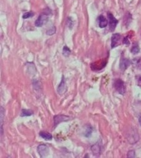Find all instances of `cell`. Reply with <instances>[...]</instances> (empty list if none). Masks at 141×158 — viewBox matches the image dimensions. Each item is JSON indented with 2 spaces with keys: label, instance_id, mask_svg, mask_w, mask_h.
I'll return each instance as SVG.
<instances>
[{
  "label": "cell",
  "instance_id": "obj_13",
  "mask_svg": "<svg viewBox=\"0 0 141 158\" xmlns=\"http://www.w3.org/2000/svg\"><path fill=\"white\" fill-rule=\"evenodd\" d=\"M131 52L133 54H137L139 52V48L138 44H134L131 48Z\"/></svg>",
  "mask_w": 141,
  "mask_h": 158
},
{
  "label": "cell",
  "instance_id": "obj_4",
  "mask_svg": "<svg viewBox=\"0 0 141 158\" xmlns=\"http://www.w3.org/2000/svg\"><path fill=\"white\" fill-rule=\"evenodd\" d=\"M37 151H38L40 157H45L48 155L49 153V149L47 145L41 144H39L38 147H37Z\"/></svg>",
  "mask_w": 141,
  "mask_h": 158
},
{
  "label": "cell",
  "instance_id": "obj_12",
  "mask_svg": "<svg viewBox=\"0 0 141 158\" xmlns=\"http://www.w3.org/2000/svg\"><path fill=\"white\" fill-rule=\"evenodd\" d=\"M33 114V112L29 109H22L21 116V117H26V116H31Z\"/></svg>",
  "mask_w": 141,
  "mask_h": 158
},
{
  "label": "cell",
  "instance_id": "obj_3",
  "mask_svg": "<svg viewBox=\"0 0 141 158\" xmlns=\"http://www.w3.org/2000/svg\"><path fill=\"white\" fill-rule=\"evenodd\" d=\"M107 18H108L109 20V26H110V29L111 32L114 31L116 27L117 24L118 23V20L116 19L113 15L110 12L107 13Z\"/></svg>",
  "mask_w": 141,
  "mask_h": 158
},
{
  "label": "cell",
  "instance_id": "obj_14",
  "mask_svg": "<svg viewBox=\"0 0 141 158\" xmlns=\"http://www.w3.org/2000/svg\"><path fill=\"white\" fill-rule=\"evenodd\" d=\"M70 53H71V51H70V50L68 47H66L65 46L64 47V49H63V53H64V55L65 56H68Z\"/></svg>",
  "mask_w": 141,
  "mask_h": 158
},
{
  "label": "cell",
  "instance_id": "obj_18",
  "mask_svg": "<svg viewBox=\"0 0 141 158\" xmlns=\"http://www.w3.org/2000/svg\"><path fill=\"white\" fill-rule=\"evenodd\" d=\"M123 43L124 44H125L126 45H129L130 44V42L129 40V39H128L127 37H125V38H124L123 40Z\"/></svg>",
  "mask_w": 141,
  "mask_h": 158
},
{
  "label": "cell",
  "instance_id": "obj_1",
  "mask_svg": "<svg viewBox=\"0 0 141 158\" xmlns=\"http://www.w3.org/2000/svg\"><path fill=\"white\" fill-rule=\"evenodd\" d=\"M114 87L115 89L118 91L120 94L123 95L125 93V85H124V82L121 79H118L116 80L114 82Z\"/></svg>",
  "mask_w": 141,
  "mask_h": 158
},
{
  "label": "cell",
  "instance_id": "obj_10",
  "mask_svg": "<svg viewBox=\"0 0 141 158\" xmlns=\"http://www.w3.org/2000/svg\"><path fill=\"white\" fill-rule=\"evenodd\" d=\"M39 135L45 140H51L52 139V136L50 133L46 131H40L39 133Z\"/></svg>",
  "mask_w": 141,
  "mask_h": 158
},
{
  "label": "cell",
  "instance_id": "obj_17",
  "mask_svg": "<svg viewBox=\"0 0 141 158\" xmlns=\"http://www.w3.org/2000/svg\"><path fill=\"white\" fill-rule=\"evenodd\" d=\"M55 32V27H53V28L50 29L47 31V34L49 35H52Z\"/></svg>",
  "mask_w": 141,
  "mask_h": 158
},
{
  "label": "cell",
  "instance_id": "obj_6",
  "mask_svg": "<svg viewBox=\"0 0 141 158\" xmlns=\"http://www.w3.org/2000/svg\"><path fill=\"white\" fill-rule=\"evenodd\" d=\"M67 91V86H66L65 80L64 76H62V81L57 88V92L60 95H63Z\"/></svg>",
  "mask_w": 141,
  "mask_h": 158
},
{
  "label": "cell",
  "instance_id": "obj_21",
  "mask_svg": "<svg viewBox=\"0 0 141 158\" xmlns=\"http://www.w3.org/2000/svg\"><path fill=\"white\" fill-rule=\"evenodd\" d=\"M139 81L141 82V76H140V78H139Z\"/></svg>",
  "mask_w": 141,
  "mask_h": 158
},
{
  "label": "cell",
  "instance_id": "obj_19",
  "mask_svg": "<svg viewBox=\"0 0 141 158\" xmlns=\"http://www.w3.org/2000/svg\"><path fill=\"white\" fill-rule=\"evenodd\" d=\"M135 156V153L134 151H130L127 154L128 157H134Z\"/></svg>",
  "mask_w": 141,
  "mask_h": 158
},
{
  "label": "cell",
  "instance_id": "obj_15",
  "mask_svg": "<svg viewBox=\"0 0 141 158\" xmlns=\"http://www.w3.org/2000/svg\"><path fill=\"white\" fill-rule=\"evenodd\" d=\"M34 16V13L32 12H26V13L24 14V15L23 16V19H27L31 17H32V16Z\"/></svg>",
  "mask_w": 141,
  "mask_h": 158
},
{
  "label": "cell",
  "instance_id": "obj_9",
  "mask_svg": "<svg viewBox=\"0 0 141 158\" xmlns=\"http://www.w3.org/2000/svg\"><path fill=\"white\" fill-rule=\"evenodd\" d=\"M99 21V26L100 28H105L107 26V20L105 18V16L101 15L98 18Z\"/></svg>",
  "mask_w": 141,
  "mask_h": 158
},
{
  "label": "cell",
  "instance_id": "obj_20",
  "mask_svg": "<svg viewBox=\"0 0 141 158\" xmlns=\"http://www.w3.org/2000/svg\"><path fill=\"white\" fill-rule=\"evenodd\" d=\"M139 122L140 125H141V117H140V118H139Z\"/></svg>",
  "mask_w": 141,
  "mask_h": 158
},
{
  "label": "cell",
  "instance_id": "obj_2",
  "mask_svg": "<svg viewBox=\"0 0 141 158\" xmlns=\"http://www.w3.org/2000/svg\"><path fill=\"white\" fill-rule=\"evenodd\" d=\"M49 19V16L47 13L41 14L39 18L37 19L35 22V25L36 27H42L44 24L47 22Z\"/></svg>",
  "mask_w": 141,
  "mask_h": 158
},
{
  "label": "cell",
  "instance_id": "obj_16",
  "mask_svg": "<svg viewBox=\"0 0 141 158\" xmlns=\"http://www.w3.org/2000/svg\"><path fill=\"white\" fill-rule=\"evenodd\" d=\"M92 128L90 126H88V128H87V129L86 130V133H85V136L86 137H89L91 134H92Z\"/></svg>",
  "mask_w": 141,
  "mask_h": 158
},
{
  "label": "cell",
  "instance_id": "obj_8",
  "mask_svg": "<svg viewBox=\"0 0 141 158\" xmlns=\"http://www.w3.org/2000/svg\"><path fill=\"white\" fill-rule=\"evenodd\" d=\"M131 64V61L126 59H122L120 62V68L121 70H126L128 66H129Z\"/></svg>",
  "mask_w": 141,
  "mask_h": 158
},
{
  "label": "cell",
  "instance_id": "obj_7",
  "mask_svg": "<svg viewBox=\"0 0 141 158\" xmlns=\"http://www.w3.org/2000/svg\"><path fill=\"white\" fill-rule=\"evenodd\" d=\"M69 117H67V116H65L64 115H55L53 119H54V124L55 125L59 124V123L62 122H64L67 120Z\"/></svg>",
  "mask_w": 141,
  "mask_h": 158
},
{
  "label": "cell",
  "instance_id": "obj_5",
  "mask_svg": "<svg viewBox=\"0 0 141 158\" xmlns=\"http://www.w3.org/2000/svg\"><path fill=\"white\" fill-rule=\"evenodd\" d=\"M121 35L119 34H114L111 37V48H114L121 44Z\"/></svg>",
  "mask_w": 141,
  "mask_h": 158
},
{
  "label": "cell",
  "instance_id": "obj_11",
  "mask_svg": "<svg viewBox=\"0 0 141 158\" xmlns=\"http://www.w3.org/2000/svg\"><path fill=\"white\" fill-rule=\"evenodd\" d=\"M92 151L94 155H98L100 154L101 149L98 144H95L92 147Z\"/></svg>",
  "mask_w": 141,
  "mask_h": 158
}]
</instances>
